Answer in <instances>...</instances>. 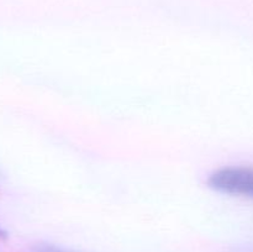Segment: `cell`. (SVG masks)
Masks as SVG:
<instances>
[{
  "label": "cell",
  "mask_w": 253,
  "mask_h": 252,
  "mask_svg": "<svg viewBox=\"0 0 253 252\" xmlns=\"http://www.w3.org/2000/svg\"><path fill=\"white\" fill-rule=\"evenodd\" d=\"M208 187L221 194L253 200V167L231 166L215 169L208 177Z\"/></svg>",
  "instance_id": "cell-1"
},
{
  "label": "cell",
  "mask_w": 253,
  "mask_h": 252,
  "mask_svg": "<svg viewBox=\"0 0 253 252\" xmlns=\"http://www.w3.org/2000/svg\"><path fill=\"white\" fill-rule=\"evenodd\" d=\"M32 252H74L68 249L51 244V242H37L32 246Z\"/></svg>",
  "instance_id": "cell-2"
},
{
  "label": "cell",
  "mask_w": 253,
  "mask_h": 252,
  "mask_svg": "<svg viewBox=\"0 0 253 252\" xmlns=\"http://www.w3.org/2000/svg\"><path fill=\"white\" fill-rule=\"evenodd\" d=\"M6 236H7V234H6V231H5L4 229H1V227H0V239H6Z\"/></svg>",
  "instance_id": "cell-3"
}]
</instances>
